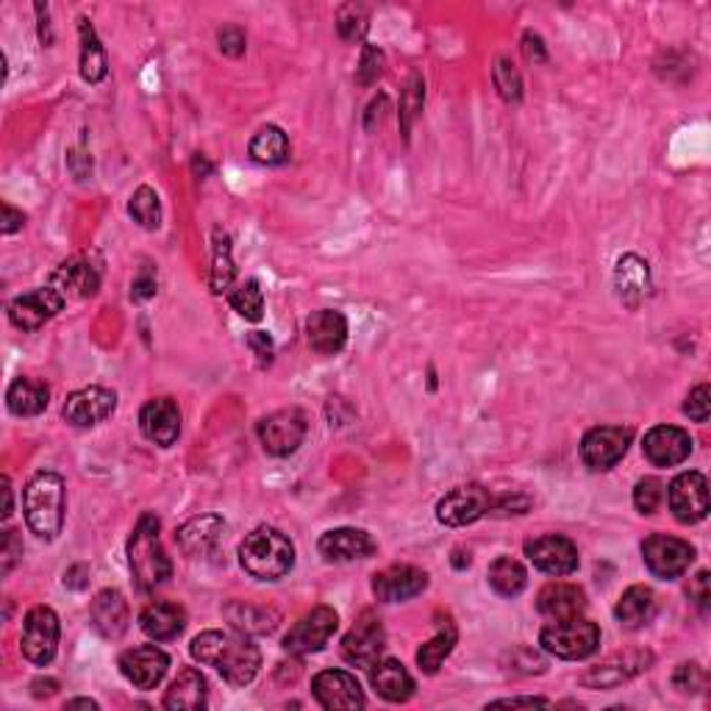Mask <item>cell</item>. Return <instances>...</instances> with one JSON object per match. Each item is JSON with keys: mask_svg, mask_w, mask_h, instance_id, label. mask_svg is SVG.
<instances>
[{"mask_svg": "<svg viewBox=\"0 0 711 711\" xmlns=\"http://www.w3.org/2000/svg\"><path fill=\"white\" fill-rule=\"evenodd\" d=\"M423 98H425V87L423 78L420 75H412V82L406 87L403 100H400V123H403V134L412 132V123L420 112H423Z\"/></svg>", "mask_w": 711, "mask_h": 711, "instance_id": "f6af8a7d", "label": "cell"}, {"mask_svg": "<svg viewBox=\"0 0 711 711\" xmlns=\"http://www.w3.org/2000/svg\"><path fill=\"white\" fill-rule=\"evenodd\" d=\"M207 678L200 675V670L187 668L170 684L167 695H164V706L170 711H198L207 706Z\"/></svg>", "mask_w": 711, "mask_h": 711, "instance_id": "4dcf8cb0", "label": "cell"}, {"mask_svg": "<svg viewBox=\"0 0 711 711\" xmlns=\"http://www.w3.org/2000/svg\"><path fill=\"white\" fill-rule=\"evenodd\" d=\"M234 259H232V239L223 232H214V262H212V292L223 295L234 282Z\"/></svg>", "mask_w": 711, "mask_h": 711, "instance_id": "60d3db41", "label": "cell"}, {"mask_svg": "<svg viewBox=\"0 0 711 711\" xmlns=\"http://www.w3.org/2000/svg\"><path fill=\"white\" fill-rule=\"evenodd\" d=\"M525 556H528V562L534 567L548 575H556V578L573 575L578 570V548L567 537H562V534H545V537L528 539L525 542Z\"/></svg>", "mask_w": 711, "mask_h": 711, "instance_id": "4fadbf2b", "label": "cell"}, {"mask_svg": "<svg viewBox=\"0 0 711 711\" xmlns=\"http://www.w3.org/2000/svg\"><path fill=\"white\" fill-rule=\"evenodd\" d=\"M384 645H387V634H384L381 620H375L373 614H364V618L345 634L342 659L348 664H353V668H373V664L378 662Z\"/></svg>", "mask_w": 711, "mask_h": 711, "instance_id": "d6986e66", "label": "cell"}, {"mask_svg": "<svg viewBox=\"0 0 711 711\" xmlns=\"http://www.w3.org/2000/svg\"><path fill=\"white\" fill-rule=\"evenodd\" d=\"M228 303H232L234 312L248 320V323H259V320L264 317V292L257 278H250L242 287L234 289Z\"/></svg>", "mask_w": 711, "mask_h": 711, "instance_id": "b9f144b4", "label": "cell"}, {"mask_svg": "<svg viewBox=\"0 0 711 711\" xmlns=\"http://www.w3.org/2000/svg\"><path fill=\"white\" fill-rule=\"evenodd\" d=\"M689 600H695V606H698L700 612L709 609L711 592H709V573H706V570H700V573L693 578V584H689Z\"/></svg>", "mask_w": 711, "mask_h": 711, "instance_id": "f5cc1de1", "label": "cell"}, {"mask_svg": "<svg viewBox=\"0 0 711 711\" xmlns=\"http://www.w3.org/2000/svg\"><path fill=\"white\" fill-rule=\"evenodd\" d=\"M703 684H706V673L703 668L695 662L678 664V670L673 673V687L681 689V693H698V689H703Z\"/></svg>", "mask_w": 711, "mask_h": 711, "instance_id": "c3c4849f", "label": "cell"}, {"mask_svg": "<svg viewBox=\"0 0 711 711\" xmlns=\"http://www.w3.org/2000/svg\"><path fill=\"white\" fill-rule=\"evenodd\" d=\"M370 28V14L364 7H356V3H350V7H342L339 9V17H337V32L339 37L345 39V42H359V39L367 34Z\"/></svg>", "mask_w": 711, "mask_h": 711, "instance_id": "7bdbcfd3", "label": "cell"}, {"mask_svg": "<svg viewBox=\"0 0 711 711\" xmlns=\"http://www.w3.org/2000/svg\"><path fill=\"white\" fill-rule=\"evenodd\" d=\"M50 284H53V289H57L64 300L92 298L100 289V275L87 259H70V262H64L62 267L53 273Z\"/></svg>", "mask_w": 711, "mask_h": 711, "instance_id": "4316f807", "label": "cell"}, {"mask_svg": "<svg viewBox=\"0 0 711 711\" xmlns=\"http://www.w3.org/2000/svg\"><path fill=\"white\" fill-rule=\"evenodd\" d=\"M139 628L157 643H170L187 628V612L182 606L167 603V600H157V603L145 606L139 614Z\"/></svg>", "mask_w": 711, "mask_h": 711, "instance_id": "484cf974", "label": "cell"}, {"mask_svg": "<svg viewBox=\"0 0 711 711\" xmlns=\"http://www.w3.org/2000/svg\"><path fill=\"white\" fill-rule=\"evenodd\" d=\"M23 223H25L23 212H14V209L7 203V207H3V234H14L17 228H23Z\"/></svg>", "mask_w": 711, "mask_h": 711, "instance_id": "6f0895ef", "label": "cell"}, {"mask_svg": "<svg viewBox=\"0 0 711 711\" xmlns=\"http://www.w3.org/2000/svg\"><path fill=\"white\" fill-rule=\"evenodd\" d=\"M139 428H142V434L150 442L162 445V448L175 445V439L182 434V412H178L175 400H148V403L142 406V412H139Z\"/></svg>", "mask_w": 711, "mask_h": 711, "instance_id": "7402d4cb", "label": "cell"}, {"mask_svg": "<svg viewBox=\"0 0 711 711\" xmlns=\"http://www.w3.org/2000/svg\"><path fill=\"white\" fill-rule=\"evenodd\" d=\"M307 414L300 409H282L259 423V442L270 456H289L307 439Z\"/></svg>", "mask_w": 711, "mask_h": 711, "instance_id": "30bf717a", "label": "cell"}, {"mask_svg": "<svg viewBox=\"0 0 711 711\" xmlns=\"http://www.w3.org/2000/svg\"><path fill=\"white\" fill-rule=\"evenodd\" d=\"M634 431L623 428V425H598V428L587 431L581 439V459L595 473L612 470L628 450Z\"/></svg>", "mask_w": 711, "mask_h": 711, "instance_id": "ba28073f", "label": "cell"}, {"mask_svg": "<svg viewBox=\"0 0 711 711\" xmlns=\"http://www.w3.org/2000/svg\"><path fill=\"white\" fill-rule=\"evenodd\" d=\"M670 512L678 523L695 525L700 520H706L709 514V481H706L703 473L698 470H689V473H681L678 478L670 484Z\"/></svg>", "mask_w": 711, "mask_h": 711, "instance_id": "8fae6325", "label": "cell"}, {"mask_svg": "<svg viewBox=\"0 0 711 711\" xmlns=\"http://www.w3.org/2000/svg\"><path fill=\"white\" fill-rule=\"evenodd\" d=\"M317 548L325 556V562H353V559H367L375 553L373 537L362 528L325 531Z\"/></svg>", "mask_w": 711, "mask_h": 711, "instance_id": "cb8c5ba5", "label": "cell"}, {"mask_svg": "<svg viewBox=\"0 0 711 711\" xmlns=\"http://www.w3.org/2000/svg\"><path fill=\"white\" fill-rule=\"evenodd\" d=\"M48 400L50 389L45 387L42 381L34 378H17L7 392L9 412L17 414V417H37L48 409Z\"/></svg>", "mask_w": 711, "mask_h": 711, "instance_id": "e575fe53", "label": "cell"}, {"mask_svg": "<svg viewBox=\"0 0 711 711\" xmlns=\"http://www.w3.org/2000/svg\"><path fill=\"white\" fill-rule=\"evenodd\" d=\"M664 498V487L659 478H643L634 487V506L639 514H653Z\"/></svg>", "mask_w": 711, "mask_h": 711, "instance_id": "bcb514c9", "label": "cell"}, {"mask_svg": "<svg viewBox=\"0 0 711 711\" xmlns=\"http://www.w3.org/2000/svg\"><path fill=\"white\" fill-rule=\"evenodd\" d=\"M492 82L495 89L500 92V98L509 100V103H517L523 98V78H520L517 67H514L509 59H498L492 70Z\"/></svg>", "mask_w": 711, "mask_h": 711, "instance_id": "ee69618b", "label": "cell"}, {"mask_svg": "<svg viewBox=\"0 0 711 711\" xmlns=\"http://www.w3.org/2000/svg\"><path fill=\"white\" fill-rule=\"evenodd\" d=\"M217 42L225 57H242L245 53V32L237 25H225L223 32L217 34Z\"/></svg>", "mask_w": 711, "mask_h": 711, "instance_id": "816d5d0a", "label": "cell"}, {"mask_svg": "<svg viewBox=\"0 0 711 711\" xmlns=\"http://www.w3.org/2000/svg\"><path fill=\"white\" fill-rule=\"evenodd\" d=\"M487 578L489 587L498 595H503V598H517L525 589V584H528V573H525L523 564H520L517 559H512V556L495 559V562L489 564Z\"/></svg>", "mask_w": 711, "mask_h": 711, "instance_id": "f35d334b", "label": "cell"}, {"mask_svg": "<svg viewBox=\"0 0 711 711\" xmlns=\"http://www.w3.org/2000/svg\"><path fill=\"white\" fill-rule=\"evenodd\" d=\"M159 528H162L159 517L142 514L132 539H128V564H132V575L137 581L139 592L157 589L173 575V564H170L162 539H159Z\"/></svg>", "mask_w": 711, "mask_h": 711, "instance_id": "277c9868", "label": "cell"}, {"mask_svg": "<svg viewBox=\"0 0 711 711\" xmlns=\"http://www.w3.org/2000/svg\"><path fill=\"white\" fill-rule=\"evenodd\" d=\"M428 589V573L412 564H395L373 575V595L381 603H403Z\"/></svg>", "mask_w": 711, "mask_h": 711, "instance_id": "ac0fdd59", "label": "cell"}, {"mask_svg": "<svg viewBox=\"0 0 711 711\" xmlns=\"http://www.w3.org/2000/svg\"><path fill=\"white\" fill-rule=\"evenodd\" d=\"M64 309V298L53 287L34 289V292L17 295L9 303V320L20 332H37L48 320L57 317Z\"/></svg>", "mask_w": 711, "mask_h": 711, "instance_id": "9a60e30c", "label": "cell"}, {"mask_svg": "<svg viewBox=\"0 0 711 711\" xmlns=\"http://www.w3.org/2000/svg\"><path fill=\"white\" fill-rule=\"evenodd\" d=\"M492 706H550L545 698H506V700H495Z\"/></svg>", "mask_w": 711, "mask_h": 711, "instance_id": "680465c9", "label": "cell"}, {"mask_svg": "<svg viewBox=\"0 0 711 711\" xmlns=\"http://www.w3.org/2000/svg\"><path fill=\"white\" fill-rule=\"evenodd\" d=\"M157 295V275L150 273V270H142V273L134 278V287H132V298L134 300H148Z\"/></svg>", "mask_w": 711, "mask_h": 711, "instance_id": "db71d44e", "label": "cell"}, {"mask_svg": "<svg viewBox=\"0 0 711 711\" xmlns=\"http://www.w3.org/2000/svg\"><path fill=\"white\" fill-rule=\"evenodd\" d=\"M653 664V653L650 650H625V653L609 656L606 662L595 664L592 670L581 675V684L587 689H614L634 675L645 673Z\"/></svg>", "mask_w": 711, "mask_h": 711, "instance_id": "7c38bea8", "label": "cell"}, {"mask_svg": "<svg viewBox=\"0 0 711 711\" xmlns=\"http://www.w3.org/2000/svg\"><path fill=\"white\" fill-rule=\"evenodd\" d=\"M467 564H470V556H467V559H464V550H456V553H453V567L456 570H464V567H467Z\"/></svg>", "mask_w": 711, "mask_h": 711, "instance_id": "6125c7cd", "label": "cell"}, {"mask_svg": "<svg viewBox=\"0 0 711 711\" xmlns=\"http://www.w3.org/2000/svg\"><path fill=\"white\" fill-rule=\"evenodd\" d=\"M489 509H492V495L478 484H470V487H456L439 500L437 520L448 528H462L484 517Z\"/></svg>", "mask_w": 711, "mask_h": 711, "instance_id": "5bb4252c", "label": "cell"}, {"mask_svg": "<svg viewBox=\"0 0 711 711\" xmlns=\"http://www.w3.org/2000/svg\"><path fill=\"white\" fill-rule=\"evenodd\" d=\"M523 53H525V59H528V62H545V45H542V39L537 37V34H525L523 37Z\"/></svg>", "mask_w": 711, "mask_h": 711, "instance_id": "9f6ffc18", "label": "cell"}, {"mask_svg": "<svg viewBox=\"0 0 711 711\" xmlns=\"http://www.w3.org/2000/svg\"><path fill=\"white\" fill-rule=\"evenodd\" d=\"M3 500H7V503H3V520H9L12 517V481L9 478H3Z\"/></svg>", "mask_w": 711, "mask_h": 711, "instance_id": "91938a15", "label": "cell"}, {"mask_svg": "<svg viewBox=\"0 0 711 711\" xmlns=\"http://www.w3.org/2000/svg\"><path fill=\"white\" fill-rule=\"evenodd\" d=\"M23 556V542H20L17 531L9 528L3 531V542H0V573L9 575L17 559Z\"/></svg>", "mask_w": 711, "mask_h": 711, "instance_id": "f907efd6", "label": "cell"}, {"mask_svg": "<svg viewBox=\"0 0 711 711\" xmlns=\"http://www.w3.org/2000/svg\"><path fill=\"white\" fill-rule=\"evenodd\" d=\"M248 345H250V350H253V353L262 359V362H270V359H273V339H270L264 332L248 334Z\"/></svg>", "mask_w": 711, "mask_h": 711, "instance_id": "11a10c76", "label": "cell"}, {"mask_svg": "<svg viewBox=\"0 0 711 711\" xmlns=\"http://www.w3.org/2000/svg\"><path fill=\"white\" fill-rule=\"evenodd\" d=\"M539 645L542 650H548L556 659H567V662H578V659H587L598 650L600 645V628L589 620L581 618H567V620H553L550 625H545L542 634H539Z\"/></svg>", "mask_w": 711, "mask_h": 711, "instance_id": "5b68a950", "label": "cell"}, {"mask_svg": "<svg viewBox=\"0 0 711 711\" xmlns=\"http://www.w3.org/2000/svg\"><path fill=\"white\" fill-rule=\"evenodd\" d=\"M128 214L134 217V223L142 225L145 232H157L162 225V203H159V195L150 187H139L137 192L128 200Z\"/></svg>", "mask_w": 711, "mask_h": 711, "instance_id": "ab89813d", "label": "cell"}, {"mask_svg": "<svg viewBox=\"0 0 711 711\" xmlns=\"http://www.w3.org/2000/svg\"><path fill=\"white\" fill-rule=\"evenodd\" d=\"M381 70H384V53L373 45L362 50V64L356 67V82L362 84V87H370V84L378 82Z\"/></svg>", "mask_w": 711, "mask_h": 711, "instance_id": "7dc6e473", "label": "cell"}, {"mask_svg": "<svg viewBox=\"0 0 711 711\" xmlns=\"http://www.w3.org/2000/svg\"><path fill=\"white\" fill-rule=\"evenodd\" d=\"M614 287H618L623 303H628V307H639L650 289L648 262H643V259L634 257V253L620 259L618 270H614Z\"/></svg>", "mask_w": 711, "mask_h": 711, "instance_id": "d6a6232c", "label": "cell"}, {"mask_svg": "<svg viewBox=\"0 0 711 711\" xmlns=\"http://www.w3.org/2000/svg\"><path fill=\"white\" fill-rule=\"evenodd\" d=\"M189 653L200 664L217 670L232 687H248L262 668V650L242 634L225 631H203L189 645Z\"/></svg>", "mask_w": 711, "mask_h": 711, "instance_id": "6da1fadb", "label": "cell"}, {"mask_svg": "<svg viewBox=\"0 0 711 711\" xmlns=\"http://www.w3.org/2000/svg\"><path fill=\"white\" fill-rule=\"evenodd\" d=\"M59 618L48 606H34L32 612L23 620V637H20V648L23 656L37 668L53 662V656L59 650Z\"/></svg>", "mask_w": 711, "mask_h": 711, "instance_id": "8992f818", "label": "cell"}, {"mask_svg": "<svg viewBox=\"0 0 711 711\" xmlns=\"http://www.w3.org/2000/svg\"><path fill=\"white\" fill-rule=\"evenodd\" d=\"M239 564L253 578L278 581L295 567V548L282 531L262 525V528L250 531L245 542L239 545Z\"/></svg>", "mask_w": 711, "mask_h": 711, "instance_id": "3957f363", "label": "cell"}, {"mask_svg": "<svg viewBox=\"0 0 711 711\" xmlns=\"http://www.w3.org/2000/svg\"><path fill=\"white\" fill-rule=\"evenodd\" d=\"M307 339L317 353H339L345 348V342H348V320H345V314L332 312V309L314 312L307 320Z\"/></svg>", "mask_w": 711, "mask_h": 711, "instance_id": "d4e9b609", "label": "cell"}, {"mask_svg": "<svg viewBox=\"0 0 711 711\" xmlns=\"http://www.w3.org/2000/svg\"><path fill=\"white\" fill-rule=\"evenodd\" d=\"M370 684L389 703H406L414 695V678L398 659H384L370 668Z\"/></svg>", "mask_w": 711, "mask_h": 711, "instance_id": "f546056e", "label": "cell"}, {"mask_svg": "<svg viewBox=\"0 0 711 711\" xmlns=\"http://www.w3.org/2000/svg\"><path fill=\"white\" fill-rule=\"evenodd\" d=\"M587 606V595L584 589L575 587V584H564V581H556V584H548L542 592L537 595V609L539 614L550 620H567L578 618Z\"/></svg>", "mask_w": 711, "mask_h": 711, "instance_id": "f1b7e54d", "label": "cell"}, {"mask_svg": "<svg viewBox=\"0 0 711 711\" xmlns=\"http://www.w3.org/2000/svg\"><path fill=\"white\" fill-rule=\"evenodd\" d=\"M225 618L239 634H270L275 631L282 614L262 603H250V600H234L225 606Z\"/></svg>", "mask_w": 711, "mask_h": 711, "instance_id": "1f68e13d", "label": "cell"}, {"mask_svg": "<svg viewBox=\"0 0 711 711\" xmlns=\"http://www.w3.org/2000/svg\"><path fill=\"white\" fill-rule=\"evenodd\" d=\"M643 559L656 578L673 581L687 573L689 564L695 562V548L678 537L653 534L643 542Z\"/></svg>", "mask_w": 711, "mask_h": 711, "instance_id": "9c48e42d", "label": "cell"}, {"mask_svg": "<svg viewBox=\"0 0 711 711\" xmlns=\"http://www.w3.org/2000/svg\"><path fill=\"white\" fill-rule=\"evenodd\" d=\"M117 409V395L107 387H84L73 392L64 403L62 414L75 428H92V425L109 420Z\"/></svg>", "mask_w": 711, "mask_h": 711, "instance_id": "e0dca14e", "label": "cell"}, {"mask_svg": "<svg viewBox=\"0 0 711 711\" xmlns=\"http://www.w3.org/2000/svg\"><path fill=\"white\" fill-rule=\"evenodd\" d=\"M78 37H82V75L84 82L98 84L107 78V50L100 45L98 34L87 17L78 20Z\"/></svg>", "mask_w": 711, "mask_h": 711, "instance_id": "8d00e7d4", "label": "cell"}, {"mask_svg": "<svg viewBox=\"0 0 711 711\" xmlns=\"http://www.w3.org/2000/svg\"><path fill=\"white\" fill-rule=\"evenodd\" d=\"M643 453L656 467H675L693 453V437L678 425H656L645 434Z\"/></svg>", "mask_w": 711, "mask_h": 711, "instance_id": "ffe728a7", "label": "cell"}, {"mask_svg": "<svg viewBox=\"0 0 711 711\" xmlns=\"http://www.w3.org/2000/svg\"><path fill=\"white\" fill-rule=\"evenodd\" d=\"M67 709H98V703L87 698H75V700H67Z\"/></svg>", "mask_w": 711, "mask_h": 711, "instance_id": "94428289", "label": "cell"}, {"mask_svg": "<svg viewBox=\"0 0 711 711\" xmlns=\"http://www.w3.org/2000/svg\"><path fill=\"white\" fill-rule=\"evenodd\" d=\"M250 157H253V162L267 164V167L284 164L289 159L287 134H284L278 125H264V128H259L257 137L250 139Z\"/></svg>", "mask_w": 711, "mask_h": 711, "instance_id": "74e56055", "label": "cell"}, {"mask_svg": "<svg viewBox=\"0 0 711 711\" xmlns=\"http://www.w3.org/2000/svg\"><path fill=\"white\" fill-rule=\"evenodd\" d=\"M23 509L25 523H28L32 534H37L45 542H53V539L62 534L64 509H67L62 475L48 473V470L34 475V478L25 484Z\"/></svg>", "mask_w": 711, "mask_h": 711, "instance_id": "7a4b0ae2", "label": "cell"}, {"mask_svg": "<svg viewBox=\"0 0 711 711\" xmlns=\"http://www.w3.org/2000/svg\"><path fill=\"white\" fill-rule=\"evenodd\" d=\"M170 656L157 645H139L120 656V673L132 681L137 689H157L167 675Z\"/></svg>", "mask_w": 711, "mask_h": 711, "instance_id": "44dd1931", "label": "cell"}, {"mask_svg": "<svg viewBox=\"0 0 711 711\" xmlns=\"http://www.w3.org/2000/svg\"><path fill=\"white\" fill-rule=\"evenodd\" d=\"M684 412L689 414V420L695 423H706L711 414V389L709 384H698V387L689 392L687 403H684Z\"/></svg>", "mask_w": 711, "mask_h": 711, "instance_id": "681fc988", "label": "cell"}, {"mask_svg": "<svg viewBox=\"0 0 711 711\" xmlns=\"http://www.w3.org/2000/svg\"><path fill=\"white\" fill-rule=\"evenodd\" d=\"M312 695L323 709L356 711L364 709V693L359 681L345 670H323L312 678Z\"/></svg>", "mask_w": 711, "mask_h": 711, "instance_id": "2e32d148", "label": "cell"}, {"mask_svg": "<svg viewBox=\"0 0 711 711\" xmlns=\"http://www.w3.org/2000/svg\"><path fill=\"white\" fill-rule=\"evenodd\" d=\"M223 531V517H217V514H200V517H192L187 525H182L175 539H178V548L187 556H207L217 548Z\"/></svg>", "mask_w": 711, "mask_h": 711, "instance_id": "83f0119b", "label": "cell"}, {"mask_svg": "<svg viewBox=\"0 0 711 711\" xmlns=\"http://www.w3.org/2000/svg\"><path fill=\"white\" fill-rule=\"evenodd\" d=\"M653 614H656V595L653 589L643 587V584L625 589L623 598H620L618 606H614V618H618V623L631 631L648 625L650 620H653Z\"/></svg>", "mask_w": 711, "mask_h": 711, "instance_id": "836d02e7", "label": "cell"}, {"mask_svg": "<svg viewBox=\"0 0 711 711\" xmlns=\"http://www.w3.org/2000/svg\"><path fill=\"white\" fill-rule=\"evenodd\" d=\"M89 618H92V625L100 637L120 639L128 631V623H132L128 600L117 589H103V592L95 595L92 606H89Z\"/></svg>", "mask_w": 711, "mask_h": 711, "instance_id": "603a6c76", "label": "cell"}, {"mask_svg": "<svg viewBox=\"0 0 711 711\" xmlns=\"http://www.w3.org/2000/svg\"><path fill=\"white\" fill-rule=\"evenodd\" d=\"M339 618L332 606H317L309 614L298 620V623L289 628V634L284 637V650L292 656H309L317 653L328 645V639L337 634Z\"/></svg>", "mask_w": 711, "mask_h": 711, "instance_id": "52a82bcc", "label": "cell"}, {"mask_svg": "<svg viewBox=\"0 0 711 711\" xmlns=\"http://www.w3.org/2000/svg\"><path fill=\"white\" fill-rule=\"evenodd\" d=\"M456 639H459V634H456L453 620H450L448 614H445V618H442V614H437V637L431 639V643H425L423 648L417 650L420 670H423L425 675L437 673V670L442 668L445 659L453 653Z\"/></svg>", "mask_w": 711, "mask_h": 711, "instance_id": "d590c367", "label": "cell"}]
</instances>
